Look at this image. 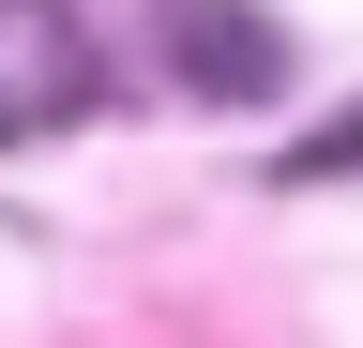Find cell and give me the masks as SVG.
Instances as JSON below:
<instances>
[{
    "label": "cell",
    "mask_w": 363,
    "mask_h": 348,
    "mask_svg": "<svg viewBox=\"0 0 363 348\" xmlns=\"http://www.w3.org/2000/svg\"><path fill=\"white\" fill-rule=\"evenodd\" d=\"M91 91H106V61H91L76 0H0V137H45V121H76Z\"/></svg>",
    "instance_id": "6da1fadb"
},
{
    "label": "cell",
    "mask_w": 363,
    "mask_h": 348,
    "mask_svg": "<svg viewBox=\"0 0 363 348\" xmlns=\"http://www.w3.org/2000/svg\"><path fill=\"white\" fill-rule=\"evenodd\" d=\"M167 61H182V91H212V106H257L272 76H288V30H257L242 0H167Z\"/></svg>",
    "instance_id": "7a4b0ae2"
},
{
    "label": "cell",
    "mask_w": 363,
    "mask_h": 348,
    "mask_svg": "<svg viewBox=\"0 0 363 348\" xmlns=\"http://www.w3.org/2000/svg\"><path fill=\"white\" fill-rule=\"evenodd\" d=\"M348 167H363V106L333 121V137H303V152H288V182H348Z\"/></svg>",
    "instance_id": "3957f363"
}]
</instances>
